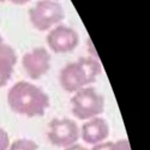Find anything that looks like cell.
Segmentation results:
<instances>
[{
    "instance_id": "obj_1",
    "label": "cell",
    "mask_w": 150,
    "mask_h": 150,
    "mask_svg": "<svg viewBox=\"0 0 150 150\" xmlns=\"http://www.w3.org/2000/svg\"><path fill=\"white\" fill-rule=\"evenodd\" d=\"M7 105L15 113L28 118L42 117L49 108V96L37 85L21 81L7 91Z\"/></svg>"
},
{
    "instance_id": "obj_11",
    "label": "cell",
    "mask_w": 150,
    "mask_h": 150,
    "mask_svg": "<svg viewBox=\"0 0 150 150\" xmlns=\"http://www.w3.org/2000/svg\"><path fill=\"white\" fill-rule=\"evenodd\" d=\"M10 145V138L7 132L0 127V150H7Z\"/></svg>"
},
{
    "instance_id": "obj_5",
    "label": "cell",
    "mask_w": 150,
    "mask_h": 150,
    "mask_svg": "<svg viewBox=\"0 0 150 150\" xmlns=\"http://www.w3.org/2000/svg\"><path fill=\"white\" fill-rule=\"evenodd\" d=\"M47 138L54 146L65 149L79 139V127L70 118H54L48 125Z\"/></svg>"
},
{
    "instance_id": "obj_17",
    "label": "cell",
    "mask_w": 150,
    "mask_h": 150,
    "mask_svg": "<svg viewBox=\"0 0 150 150\" xmlns=\"http://www.w3.org/2000/svg\"><path fill=\"white\" fill-rule=\"evenodd\" d=\"M5 1H7V0H0V3H5Z\"/></svg>"
},
{
    "instance_id": "obj_3",
    "label": "cell",
    "mask_w": 150,
    "mask_h": 150,
    "mask_svg": "<svg viewBox=\"0 0 150 150\" xmlns=\"http://www.w3.org/2000/svg\"><path fill=\"white\" fill-rule=\"evenodd\" d=\"M72 114L79 120H89L100 117L105 109V98L94 86L85 88L73 93L71 98Z\"/></svg>"
},
{
    "instance_id": "obj_4",
    "label": "cell",
    "mask_w": 150,
    "mask_h": 150,
    "mask_svg": "<svg viewBox=\"0 0 150 150\" xmlns=\"http://www.w3.org/2000/svg\"><path fill=\"white\" fill-rule=\"evenodd\" d=\"M33 27L40 31L51 30L65 18V11L55 0H40L29 10Z\"/></svg>"
},
{
    "instance_id": "obj_14",
    "label": "cell",
    "mask_w": 150,
    "mask_h": 150,
    "mask_svg": "<svg viewBox=\"0 0 150 150\" xmlns=\"http://www.w3.org/2000/svg\"><path fill=\"white\" fill-rule=\"evenodd\" d=\"M64 150H90V149H88L86 146H84V145H82V144L76 143V144H73V145H71V146L65 148Z\"/></svg>"
},
{
    "instance_id": "obj_2",
    "label": "cell",
    "mask_w": 150,
    "mask_h": 150,
    "mask_svg": "<svg viewBox=\"0 0 150 150\" xmlns=\"http://www.w3.org/2000/svg\"><path fill=\"white\" fill-rule=\"evenodd\" d=\"M100 73L101 65L98 60L91 57H83L61 69L59 82L66 93H76L93 84Z\"/></svg>"
},
{
    "instance_id": "obj_10",
    "label": "cell",
    "mask_w": 150,
    "mask_h": 150,
    "mask_svg": "<svg viewBox=\"0 0 150 150\" xmlns=\"http://www.w3.org/2000/svg\"><path fill=\"white\" fill-rule=\"evenodd\" d=\"M7 150H39V145L31 139L19 138L16 139L13 143H11Z\"/></svg>"
},
{
    "instance_id": "obj_6",
    "label": "cell",
    "mask_w": 150,
    "mask_h": 150,
    "mask_svg": "<svg viewBox=\"0 0 150 150\" xmlns=\"http://www.w3.org/2000/svg\"><path fill=\"white\" fill-rule=\"evenodd\" d=\"M46 41L49 49L54 53L66 54L73 52L77 48L79 43V36L74 29L58 24L48 31Z\"/></svg>"
},
{
    "instance_id": "obj_8",
    "label": "cell",
    "mask_w": 150,
    "mask_h": 150,
    "mask_svg": "<svg viewBox=\"0 0 150 150\" xmlns=\"http://www.w3.org/2000/svg\"><path fill=\"white\" fill-rule=\"evenodd\" d=\"M109 134V125L107 120L103 118H91L86 120L79 130V137L82 139L90 145H95L98 143H102Z\"/></svg>"
},
{
    "instance_id": "obj_16",
    "label": "cell",
    "mask_w": 150,
    "mask_h": 150,
    "mask_svg": "<svg viewBox=\"0 0 150 150\" xmlns=\"http://www.w3.org/2000/svg\"><path fill=\"white\" fill-rule=\"evenodd\" d=\"M4 42V40H3V37H1V35H0V43H3Z\"/></svg>"
},
{
    "instance_id": "obj_9",
    "label": "cell",
    "mask_w": 150,
    "mask_h": 150,
    "mask_svg": "<svg viewBox=\"0 0 150 150\" xmlns=\"http://www.w3.org/2000/svg\"><path fill=\"white\" fill-rule=\"evenodd\" d=\"M17 64L16 51L6 43H0V88L5 86L13 74Z\"/></svg>"
},
{
    "instance_id": "obj_7",
    "label": "cell",
    "mask_w": 150,
    "mask_h": 150,
    "mask_svg": "<svg viewBox=\"0 0 150 150\" xmlns=\"http://www.w3.org/2000/svg\"><path fill=\"white\" fill-rule=\"evenodd\" d=\"M23 69L31 79H39L51 69V54L43 47H36L22 58Z\"/></svg>"
},
{
    "instance_id": "obj_13",
    "label": "cell",
    "mask_w": 150,
    "mask_h": 150,
    "mask_svg": "<svg viewBox=\"0 0 150 150\" xmlns=\"http://www.w3.org/2000/svg\"><path fill=\"white\" fill-rule=\"evenodd\" d=\"M112 145H113V142H102L95 144L90 150H112Z\"/></svg>"
},
{
    "instance_id": "obj_12",
    "label": "cell",
    "mask_w": 150,
    "mask_h": 150,
    "mask_svg": "<svg viewBox=\"0 0 150 150\" xmlns=\"http://www.w3.org/2000/svg\"><path fill=\"white\" fill-rule=\"evenodd\" d=\"M112 150H131V145L127 139H119L118 142H113Z\"/></svg>"
},
{
    "instance_id": "obj_15",
    "label": "cell",
    "mask_w": 150,
    "mask_h": 150,
    "mask_svg": "<svg viewBox=\"0 0 150 150\" xmlns=\"http://www.w3.org/2000/svg\"><path fill=\"white\" fill-rule=\"evenodd\" d=\"M7 1H11L12 4H16V5H24V4L29 3L30 0H7Z\"/></svg>"
}]
</instances>
